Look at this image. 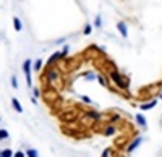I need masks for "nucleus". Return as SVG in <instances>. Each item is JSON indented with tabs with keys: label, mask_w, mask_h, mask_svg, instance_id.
<instances>
[{
	"label": "nucleus",
	"mask_w": 162,
	"mask_h": 157,
	"mask_svg": "<svg viewBox=\"0 0 162 157\" xmlns=\"http://www.w3.org/2000/svg\"><path fill=\"white\" fill-rule=\"evenodd\" d=\"M110 78H112V81L120 87V89H127V87H128V81L125 80L118 71H112V73H110Z\"/></svg>",
	"instance_id": "nucleus-1"
},
{
	"label": "nucleus",
	"mask_w": 162,
	"mask_h": 157,
	"mask_svg": "<svg viewBox=\"0 0 162 157\" xmlns=\"http://www.w3.org/2000/svg\"><path fill=\"white\" fill-rule=\"evenodd\" d=\"M31 60H25V63H23V71H25V75H26V84L28 86H31Z\"/></svg>",
	"instance_id": "nucleus-2"
},
{
	"label": "nucleus",
	"mask_w": 162,
	"mask_h": 157,
	"mask_svg": "<svg viewBox=\"0 0 162 157\" xmlns=\"http://www.w3.org/2000/svg\"><path fill=\"white\" fill-rule=\"evenodd\" d=\"M117 29H118V32L122 34V37H125V39L128 37V26H127V23L118 21V23H117Z\"/></svg>",
	"instance_id": "nucleus-3"
},
{
	"label": "nucleus",
	"mask_w": 162,
	"mask_h": 157,
	"mask_svg": "<svg viewBox=\"0 0 162 157\" xmlns=\"http://www.w3.org/2000/svg\"><path fill=\"white\" fill-rule=\"evenodd\" d=\"M135 118H136V123L141 126V128H148V122H146V118L141 115V113H136V115H135Z\"/></svg>",
	"instance_id": "nucleus-4"
},
{
	"label": "nucleus",
	"mask_w": 162,
	"mask_h": 157,
	"mask_svg": "<svg viewBox=\"0 0 162 157\" xmlns=\"http://www.w3.org/2000/svg\"><path fill=\"white\" fill-rule=\"evenodd\" d=\"M11 104H13V108L18 112V113H23V107H21V104H20V101H18L16 97L11 99Z\"/></svg>",
	"instance_id": "nucleus-5"
},
{
	"label": "nucleus",
	"mask_w": 162,
	"mask_h": 157,
	"mask_svg": "<svg viewBox=\"0 0 162 157\" xmlns=\"http://www.w3.org/2000/svg\"><path fill=\"white\" fill-rule=\"evenodd\" d=\"M156 104H157V101L154 99V101L148 102V104H141V105H139V108H141V110H149V108H154V107H156Z\"/></svg>",
	"instance_id": "nucleus-6"
},
{
	"label": "nucleus",
	"mask_w": 162,
	"mask_h": 157,
	"mask_svg": "<svg viewBox=\"0 0 162 157\" xmlns=\"http://www.w3.org/2000/svg\"><path fill=\"white\" fill-rule=\"evenodd\" d=\"M141 141H143L141 138H136V139H135L133 143H131L130 146H128V152H133V151H135V149H136V147L141 144Z\"/></svg>",
	"instance_id": "nucleus-7"
},
{
	"label": "nucleus",
	"mask_w": 162,
	"mask_h": 157,
	"mask_svg": "<svg viewBox=\"0 0 162 157\" xmlns=\"http://www.w3.org/2000/svg\"><path fill=\"white\" fill-rule=\"evenodd\" d=\"M13 26H15V29H16V31H21V29H23L21 20H20L18 16H15V18H13Z\"/></svg>",
	"instance_id": "nucleus-8"
},
{
	"label": "nucleus",
	"mask_w": 162,
	"mask_h": 157,
	"mask_svg": "<svg viewBox=\"0 0 162 157\" xmlns=\"http://www.w3.org/2000/svg\"><path fill=\"white\" fill-rule=\"evenodd\" d=\"M57 78H58V73H57V71H49V73H47V80L49 81H55Z\"/></svg>",
	"instance_id": "nucleus-9"
},
{
	"label": "nucleus",
	"mask_w": 162,
	"mask_h": 157,
	"mask_svg": "<svg viewBox=\"0 0 162 157\" xmlns=\"http://www.w3.org/2000/svg\"><path fill=\"white\" fill-rule=\"evenodd\" d=\"M115 133H117L115 126H107V128H106V134H107V136H113Z\"/></svg>",
	"instance_id": "nucleus-10"
},
{
	"label": "nucleus",
	"mask_w": 162,
	"mask_h": 157,
	"mask_svg": "<svg viewBox=\"0 0 162 157\" xmlns=\"http://www.w3.org/2000/svg\"><path fill=\"white\" fill-rule=\"evenodd\" d=\"M0 156L2 157H13V151L11 149H4V151H0Z\"/></svg>",
	"instance_id": "nucleus-11"
},
{
	"label": "nucleus",
	"mask_w": 162,
	"mask_h": 157,
	"mask_svg": "<svg viewBox=\"0 0 162 157\" xmlns=\"http://www.w3.org/2000/svg\"><path fill=\"white\" fill-rule=\"evenodd\" d=\"M58 58H62V52H55V54H54V55L49 58V65H50V63H54L55 60H58Z\"/></svg>",
	"instance_id": "nucleus-12"
},
{
	"label": "nucleus",
	"mask_w": 162,
	"mask_h": 157,
	"mask_svg": "<svg viewBox=\"0 0 162 157\" xmlns=\"http://www.w3.org/2000/svg\"><path fill=\"white\" fill-rule=\"evenodd\" d=\"M26 157H39V152L36 149H28L26 151Z\"/></svg>",
	"instance_id": "nucleus-13"
},
{
	"label": "nucleus",
	"mask_w": 162,
	"mask_h": 157,
	"mask_svg": "<svg viewBox=\"0 0 162 157\" xmlns=\"http://www.w3.org/2000/svg\"><path fill=\"white\" fill-rule=\"evenodd\" d=\"M86 115H88L89 118H92V120H99V118H101V115H99L97 112H88Z\"/></svg>",
	"instance_id": "nucleus-14"
},
{
	"label": "nucleus",
	"mask_w": 162,
	"mask_h": 157,
	"mask_svg": "<svg viewBox=\"0 0 162 157\" xmlns=\"http://www.w3.org/2000/svg\"><path fill=\"white\" fill-rule=\"evenodd\" d=\"M41 66H42V60H41V58L36 60V62H34V70L39 71V70H41Z\"/></svg>",
	"instance_id": "nucleus-15"
},
{
	"label": "nucleus",
	"mask_w": 162,
	"mask_h": 157,
	"mask_svg": "<svg viewBox=\"0 0 162 157\" xmlns=\"http://www.w3.org/2000/svg\"><path fill=\"white\" fill-rule=\"evenodd\" d=\"M94 26L96 28H101V26H102V20H101V16H96V21H94Z\"/></svg>",
	"instance_id": "nucleus-16"
},
{
	"label": "nucleus",
	"mask_w": 162,
	"mask_h": 157,
	"mask_svg": "<svg viewBox=\"0 0 162 157\" xmlns=\"http://www.w3.org/2000/svg\"><path fill=\"white\" fill-rule=\"evenodd\" d=\"M8 138V131L7 130H0V139H7Z\"/></svg>",
	"instance_id": "nucleus-17"
},
{
	"label": "nucleus",
	"mask_w": 162,
	"mask_h": 157,
	"mask_svg": "<svg viewBox=\"0 0 162 157\" xmlns=\"http://www.w3.org/2000/svg\"><path fill=\"white\" fill-rule=\"evenodd\" d=\"M91 31H92V26H91V25H86V26H85V31H83V32L88 36V34H91Z\"/></svg>",
	"instance_id": "nucleus-18"
},
{
	"label": "nucleus",
	"mask_w": 162,
	"mask_h": 157,
	"mask_svg": "<svg viewBox=\"0 0 162 157\" xmlns=\"http://www.w3.org/2000/svg\"><path fill=\"white\" fill-rule=\"evenodd\" d=\"M13 157H26V152H23V151H16V152L13 154Z\"/></svg>",
	"instance_id": "nucleus-19"
},
{
	"label": "nucleus",
	"mask_w": 162,
	"mask_h": 157,
	"mask_svg": "<svg viewBox=\"0 0 162 157\" xmlns=\"http://www.w3.org/2000/svg\"><path fill=\"white\" fill-rule=\"evenodd\" d=\"M97 81L102 84V86H107V81H106V78H104V76H97Z\"/></svg>",
	"instance_id": "nucleus-20"
},
{
	"label": "nucleus",
	"mask_w": 162,
	"mask_h": 157,
	"mask_svg": "<svg viewBox=\"0 0 162 157\" xmlns=\"http://www.w3.org/2000/svg\"><path fill=\"white\" fill-rule=\"evenodd\" d=\"M11 86H13L15 89L18 87V80H16V76H11Z\"/></svg>",
	"instance_id": "nucleus-21"
},
{
	"label": "nucleus",
	"mask_w": 162,
	"mask_h": 157,
	"mask_svg": "<svg viewBox=\"0 0 162 157\" xmlns=\"http://www.w3.org/2000/svg\"><path fill=\"white\" fill-rule=\"evenodd\" d=\"M68 52H70V47L65 46V47H63V50H62V57H67V54H68Z\"/></svg>",
	"instance_id": "nucleus-22"
},
{
	"label": "nucleus",
	"mask_w": 162,
	"mask_h": 157,
	"mask_svg": "<svg viewBox=\"0 0 162 157\" xmlns=\"http://www.w3.org/2000/svg\"><path fill=\"white\" fill-rule=\"evenodd\" d=\"M109 156H110V149L107 147V149H104V152H102V156H101V157H109Z\"/></svg>",
	"instance_id": "nucleus-23"
},
{
	"label": "nucleus",
	"mask_w": 162,
	"mask_h": 157,
	"mask_svg": "<svg viewBox=\"0 0 162 157\" xmlns=\"http://www.w3.org/2000/svg\"><path fill=\"white\" fill-rule=\"evenodd\" d=\"M81 101H83V102H86V104H91V99H89V97H86V96H81Z\"/></svg>",
	"instance_id": "nucleus-24"
},
{
	"label": "nucleus",
	"mask_w": 162,
	"mask_h": 157,
	"mask_svg": "<svg viewBox=\"0 0 162 157\" xmlns=\"http://www.w3.org/2000/svg\"><path fill=\"white\" fill-rule=\"evenodd\" d=\"M159 97H161V99H162V92H161V96H159Z\"/></svg>",
	"instance_id": "nucleus-25"
}]
</instances>
